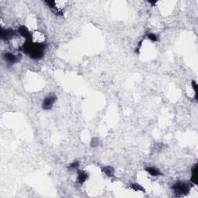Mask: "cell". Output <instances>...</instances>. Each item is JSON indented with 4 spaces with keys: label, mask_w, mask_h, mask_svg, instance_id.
<instances>
[{
    "label": "cell",
    "mask_w": 198,
    "mask_h": 198,
    "mask_svg": "<svg viewBox=\"0 0 198 198\" xmlns=\"http://www.w3.org/2000/svg\"><path fill=\"white\" fill-rule=\"evenodd\" d=\"M45 46L43 43H33L31 40L23 45V51L26 54L29 55L31 58L40 59L43 56V51H44Z\"/></svg>",
    "instance_id": "6da1fadb"
},
{
    "label": "cell",
    "mask_w": 198,
    "mask_h": 198,
    "mask_svg": "<svg viewBox=\"0 0 198 198\" xmlns=\"http://www.w3.org/2000/svg\"><path fill=\"white\" fill-rule=\"evenodd\" d=\"M190 187L189 184L183 182H177L173 186V190L179 195H185L190 192Z\"/></svg>",
    "instance_id": "7a4b0ae2"
},
{
    "label": "cell",
    "mask_w": 198,
    "mask_h": 198,
    "mask_svg": "<svg viewBox=\"0 0 198 198\" xmlns=\"http://www.w3.org/2000/svg\"><path fill=\"white\" fill-rule=\"evenodd\" d=\"M56 98L55 97L54 95H49V96L45 98L43 103H42L43 109H44V110H51L54 102L56 101Z\"/></svg>",
    "instance_id": "3957f363"
},
{
    "label": "cell",
    "mask_w": 198,
    "mask_h": 198,
    "mask_svg": "<svg viewBox=\"0 0 198 198\" xmlns=\"http://www.w3.org/2000/svg\"><path fill=\"white\" fill-rule=\"evenodd\" d=\"M15 35H16V32L14 31L13 29H2V31H1V37L5 40L11 39Z\"/></svg>",
    "instance_id": "277c9868"
},
{
    "label": "cell",
    "mask_w": 198,
    "mask_h": 198,
    "mask_svg": "<svg viewBox=\"0 0 198 198\" xmlns=\"http://www.w3.org/2000/svg\"><path fill=\"white\" fill-rule=\"evenodd\" d=\"M3 58L9 64H14L18 60L17 56L11 54V53H5L3 54Z\"/></svg>",
    "instance_id": "5b68a950"
},
{
    "label": "cell",
    "mask_w": 198,
    "mask_h": 198,
    "mask_svg": "<svg viewBox=\"0 0 198 198\" xmlns=\"http://www.w3.org/2000/svg\"><path fill=\"white\" fill-rule=\"evenodd\" d=\"M18 33H20L22 37H23L24 38H26V39H32L31 33H29V31L28 30L27 28L25 26H20V27L19 28V29H18Z\"/></svg>",
    "instance_id": "8992f818"
},
{
    "label": "cell",
    "mask_w": 198,
    "mask_h": 198,
    "mask_svg": "<svg viewBox=\"0 0 198 198\" xmlns=\"http://www.w3.org/2000/svg\"><path fill=\"white\" fill-rule=\"evenodd\" d=\"M88 178V174L85 171L78 170V182L80 184H83Z\"/></svg>",
    "instance_id": "52a82bcc"
},
{
    "label": "cell",
    "mask_w": 198,
    "mask_h": 198,
    "mask_svg": "<svg viewBox=\"0 0 198 198\" xmlns=\"http://www.w3.org/2000/svg\"><path fill=\"white\" fill-rule=\"evenodd\" d=\"M146 170L147 171V173H149L151 176H153V177H158L162 174L159 169L154 168V167H146Z\"/></svg>",
    "instance_id": "ba28073f"
},
{
    "label": "cell",
    "mask_w": 198,
    "mask_h": 198,
    "mask_svg": "<svg viewBox=\"0 0 198 198\" xmlns=\"http://www.w3.org/2000/svg\"><path fill=\"white\" fill-rule=\"evenodd\" d=\"M102 172L109 177H112L115 173V170L111 166H105L102 169Z\"/></svg>",
    "instance_id": "9c48e42d"
},
{
    "label": "cell",
    "mask_w": 198,
    "mask_h": 198,
    "mask_svg": "<svg viewBox=\"0 0 198 198\" xmlns=\"http://www.w3.org/2000/svg\"><path fill=\"white\" fill-rule=\"evenodd\" d=\"M191 181L193 183L197 184V164L194 165L192 169V177H191Z\"/></svg>",
    "instance_id": "30bf717a"
},
{
    "label": "cell",
    "mask_w": 198,
    "mask_h": 198,
    "mask_svg": "<svg viewBox=\"0 0 198 198\" xmlns=\"http://www.w3.org/2000/svg\"><path fill=\"white\" fill-rule=\"evenodd\" d=\"M130 187L135 191H141V192H145V190L141 185L138 184V183H132L130 185Z\"/></svg>",
    "instance_id": "8fae6325"
},
{
    "label": "cell",
    "mask_w": 198,
    "mask_h": 198,
    "mask_svg": "<svg viewBox=\"0 0 198 198\" xmlns=\"http://www.w3.org/2000/svg\"><path fill=\"white\" fill-rule=\"evenodd\" d=\"M148 39H150V40L153 41V42H156L158 40V37L157 36L154 34V33H148L147 34Z\"/></svg>",
    "instance_id": "7c38bea8"
},
{
    "label": "cell",
    "mask_w": 198,
    "mask_h": 198,
    "mask_svg": "<svg viewBox=\"0 0 198 198\" xmlns=\"http://www.w3.org/2000/svg\"><path fill=\"white\" fill-rule=\"evenodd\" d=\"M99 145V139L98 138H94L91 140V147H97Z\"/></svg>",
    "instance_id": "4fadbf2b"
},
{
    "label": "cell",
    "mask_w": 198,
    "mask_h": 198,
    "mask_svg": "<svg viewBox=\"0 0 198 198\" xmlns=\"http://www.w3.org/2000/svg\"><path fill=\"white\" fill-rule=\"evenodd\" d=\"M79 166V162L78 161H74L69 166V169H77L78 167Z\"/></svg>",
    "instance_id": "5bb4252c"
}]
</instances>
